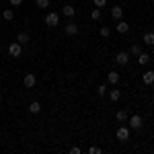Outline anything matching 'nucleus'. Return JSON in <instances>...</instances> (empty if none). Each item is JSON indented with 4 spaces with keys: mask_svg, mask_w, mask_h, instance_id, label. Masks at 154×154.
<instances>
[{
    "mask_svg": "<svg viewBox=\"0 0 154 154\" xmlns=\"http://www.w3.org/2000/svg\"><path fill=\"white\" fill-rule=\"evenodd\" d=\"M64 31H66V35L74 37L76 33H78V25H76V23H68V25H66V29H64Z\"/></svg>",
    "mask_w": 154,
    "mask_h": 154,
    "instance_id": "7",
    "label": "nucleus"
},
{
    "mask_svg": "<svg viewBox=\"0 0 154 154\" xmlns=\"http://www.w3.org/2000/svg\"><path fill=\"white\" fill-rule=\"evenodd\" d=\"M128 117H130L128 111H117V113H115V119H117V121H128Z\"/></svg>",
    "mask_w": 154,
    "mask_h": 154,
    "instance_id": "18",
    "label": "nucleus"
},
{
    "mask_svg": "<svg viewBox=\"0 0 154 154\" xmlns=\"http://www.w3.org/2000/svg\"><path fill=\"white\" fill-rule=\"evenodd\" d=\"M97 93H99V97L107 95V84H99V88H97Z\"/></svg>",
    "mask_w": 154,
    "mask_h": 154,
    "instance_id": "22",
    "label": "nucleus"
},
{
    "mask_svg": "<svg viewBox=\"0 0 154 154\" xmlns=\"http://www.w3.org/2000/svg\"><path fill=\"white\" fill-rule=\"evenodd\" d=\"M93 2H95L97 8H101V6H105V4H107V0H93Z\"/></svg>",
    "mask_w": 154,
    "mask_h": 154,
    "instance_id": "25",
    "label": "nucleus"
},
{
    "mask_svg": "<svg viewBox=\"0 0 154 154\" xmlns=\"http://www.w3.org/2000/svg\"><path fill=\"white\" fill-rule=\"evenodd\" d=\"M35 4H37V8H41V11H45L49 6V0H35Z\"/></svg>",
    "mask_w": 154,
    "mask_h": 154,
    "instance_id": "20",
    "label": "nucleus"
},
{
    "mask_svg": "<svg viewBox=\"0 0 154 154\" xmlns=\"http://www.w3.org/2000/svg\"><path fill=\"white\" fill-rule=\"evenodd\" d=\"M140 54H142V48H140V45H131L130 56H140Z\"/></svg>",
    "mask_w": 154,
    "mask_h": 154,
    "instance_id": "21",
    "label": "nucleus"
},
{
    "mask_svg": "<svg viewBox=\"0 0 154 154\" xmlns=\"http://www.w3.org/2000/svg\"><path fill=\"white\" fill-rule=\"evenodd\" d=\"M8 54H11L12 58H19V56H23V45H21L19 41H12L11 45H8Z\"/></svg>",
    "mask_w": 154,
    "mask_h": 154,
    "instance_id": "1",
    "label": "nucleus"
},
{
    "mask_svg": "<svg viewBox=\"0 0 154 154\" xmlns=\"http://www.w3.org/2000/svg\"><path fill=\"white\" fill-rule=\"evenodd\" d=\"M29 39H31V37H29V33H25V31L17 35V41H19L21 45H27V43H29Z\"/></svg>",
    "mask_w": 154,
    "mask_h": 154,
    "instance_id": "12",
    "label": "nucleus"
},
{
    "mask_svg": "<svg viewBox=\"0 0 154 154\" xmlns=\"http://www.w3.org/2000/svg\"><path fill=\"white\" fill-rule=\"evenodd\" d=\"M80 152H82V150H80L78 146H72L70 148V154H80Z\"/></svg>",
    "mask_w": 154,
    "mask_h": 154,
    "instance_id": "27",
    "label": "nucleus"
},
{
    "mask_svg": "<svg viewBox=\"0 0 154 154\" xmlns=\"http://www.w3.org/2000/svg\"><path fill=\"white\" fill-rule=\"evenodd\" d=\"M128 121H130L131 130H140V128L144 125V119L140 117V115H131V117H128Z\"/></svg>",
    "mask_w": 154,
    "mask_h": 154,
    "instance_id": "4",
    "label": "nucleus"
},
{
    "mask_svg": "<svg viewBox=\"0 0 154 154\" xmlns=\"http://www.w3.org/2000/svg\"><path fill=\"white\" fill-rule=\"evenodd\" d=\"M88 152H91V154H101V148H97V146H91V148H88Z\"/></svg>",
    "mask_w": 154,
    "mask_h": 154,
    "instance_id": "26",
    "label": "nucleus"
},
{
    "mask_svg": "<svg viewBox=\"0 0 154 154\" xmlns=\"http://www.w3.org/2000/svg\"><path fill=\"white\" fill-rule=\"evenodd\" d=\"M138 62H140V64H142V66H146V64H150V56H148V54H140V56H138Z\"/></svg>",
    "mask_w": 154,
    "mask_h": 154,
    "instance_id": "16",
    "label": "nucleus"
},
{
    "mask_svg": "<svg viewBox=\"0 0 154 154\" xmlns=\"http://www.w3.org/2000/svg\"><path fill=\"white\" fill-rule=\"evenodd\" d=\"M91 19H95V21H99V19H101V8H95V11L91 12Z\"/></svg>",
    "mask_w": 154,
    "mask_h": 154,
    "instance_id": "23",
    "label": "nucleus"
},
{
    "mask_svg": "<svg viewBox=\"0 0 154 154\" xmlns=\"http://www.w3.org/2000/svg\"><path fill=\"white\" fill-rule=\"evenodd\" d=\"M45 23H48L49 27H58L60 25V14L54 12V11H49L48 14H45Z\"/></svg>",
    "mask_w": 154,
    "mask_h": 154,
    "instance_id": "2",
    "label": "nucleus"
},
{
    "mask_svg": "<svg viewBox=\"0 0 154 154\" xmlns=\"http://www.w3.org/2000/svg\"><path fill=\"white\" fill-rule=\"evenodd\" d=\"M115 29H117V33H128V31H130V25H128V23H123V21H117Z\"/></svg>",
    "mask_w": 154,
    "mask_h": 154,
    "instance_id": "11",
    "label": "nucleus"
},
{
    "mask_svg": "<svg viewBox=\"0 0 154 154\" xmlns=\"http://www.w3.org/2000/svg\"><path fill=\"white\" fill-rule=\"evenodd\" d=\"M107 80L111 84H117L119 82V72H109V74H107Z\"/></svg>",
    "mask_w": 154,
    "mask_h": 154,
    "instance_id": "13",
    "label": "nucleus"
},
{
    "mask_svg": "<svg viewBox=\"0 0 154 154\" xmlns=\"http://www.w3.org/2000/svg\"><path fill=\"white\" fill-rule=\"evenodd\" d=\"M109 99H111V101H113V103H117L119 99H121V93H119L117 88H113V91H111V93H109Z\"/></svg>",
    "mask_w": 154,
    "mask_h": 154,
    "instance_id": "15",
    "label": "nucleus"
},
{
    "mask_svg": "<svg viewBox=\"0 0 154 154\" xmlns=\"http://www.w3.org/2000/svg\"><path fill=\"white\" fill-rule=\"evenodd\" d=\"M128 62H130V51H119L115 56V64L117 66H128Z\"/></svg>",
    "mask_w": 154,
    "mask_h": 154,
    "instance_id": "3",
    "label": "nucleus"
},
{
    "mask_svg": "<svg viewBox=\"0 0 154 154\" xmlns=\"http://www.w3.org/2000/svg\"><path fill=\"white\" fill-rule=\"evenodd\" d=\"M37 82V78H35V74L33 72H29V74H25V78H23V84H25V88H33Z\"/></svg>",
    "mask_w": 154,
    "mask_h": 154,
    "instance_id": "5",
    "label": "nucleus"
},
{
    "mask_svg": "<svg viewBox=\"0 0 154 154\" xmlns=\"http://www.w3.org/2000/svg\"><path fill=\"white\" fill-rule=\"evenodd\" d=\"M115 136H117V140H119V142H125V140L130 138V130H128V128H119Z\"/></svg>",
    "mask_w": 154,
    "mask_h": 154,
    "instance_id": "6",
    "label": "nucleus"
},
{
    "mask_svg": "<svg viewBox=\"0 0 154 154\" xmlns=\"http://www.w3.org/2000/svg\"><path fill=\"white\" fill-rule=\"evenodd\" d=\"M0 101H2V93H0Z\"/></svg>",
    "mask_w": 154,
    "mask_h": 154,
    "instance_id": "29",
    "label": "nucleus"
},
{
    "mask_svg": "<svg viewBox=\"0 0 154 154\" xmlns=\"http://www.w3.org/2000/svg\"><path fill=\"white\" fill-rule=\"evenodd\" d=\"M2 19H4V21H12V19H14V12H12V8H6V11L2 12Z\"/></svg>",
    "mask_w": 154,
    "mask_h": 154,
    "instance_id": "17",
    "label": "nucleus"
},
{
    "mask_svg": "<svg viewBox=\"0 0 154 154\" xmlns=\"http://www.w3.org/2000/svg\"><path fill=\"white\" fill-rule=\"evenodd\" d=\"M41 111V105L37 103V101H33L31 105H29V113H39Z\"/></svg>",
    "mask_w": 154,
    "mask_h": 154,
    "instance_id": "19",
    "label": "nucleus"
},
{
    "mask_svg": "<svg viewBox=\"0 0 154 154\" xmlns=\"http://www.w3.org/2000/svg\"><path fill=\"white\" fill-rule=\"evenodd\" d=\"M111 17H113V21H121L123 8H121V6H113V8H111Z\"/></svg>",
    "mask_w": 154,
    "mask_h": 154,
    "instance_id": "9",
    "label": "nucleus"
},
{
    "mask_svg": "<svg viewBox=\"0 0 154 154\" xmlns=\"http://www.w3.org/2000/svg\"><path fill=\"white\" fill-rule=\"evenodd\" d=\"M144 43H146V45H154V33L152 31L144 33Z\"/></svg>",
    "mask_w": 154,
    "mask_h": 154,
    "instance_id": "14",
    "label": "nucleus"
},
{
    "mask_svg": "<svg viewBox=\"0 0 154 154\" xmlns=\"http://www.w3.org/2000/svg\"><path fill=\"white\" fill-rule=\"evenodd\" d=\"M109 33H111V31H109L107 27H101V29H99V35L101 37H109Z\"/></svg>",
    "mask_w": 154,
    "mask_h": 154,
    "instance_id": "24",
    "label": "nucleus"
},
{
    "mask_svg": "<svg viewBox=\"0 0 154 154\" xmlns=\"http://www.w3.org/2000/svg\"><path fill=\"white\" fill-rule=\"evenodd\" d=\"M62 14H64V17H68V19H72V17L76 14V8L70 6V4H66V6H62Z\"/></svg>",
    "mask_w": 154,
    "mask_h": 154,
    "instance_id": "8",
    "label": "nucleus"
},
{
    "mask_svg": "<svg viewBox=\"0 0 154 154\" xmlns=\"http://www.w3.org/2000/svg\"><path fill=\"white\" fill-rule=\"evenodd\" d=\"M142 80H144V84H148V86H150V84H154V72H144L142 74Z\"/></svg>",
    "mask_w": 154,
    "mask_h": 154,
    "instance_id": "10",
    "label": "nucleus"
},
{
    "mask_svg": "<svg viewBox=\"0 0 154 154\" xmlns=\"http://www.w3.org/2000/svg\"><path fill=\"white\" fill-rule=\"evenodd\" d=\"M11 2V6H21L23 4V0H8Z\"/></svg>",
    "mask_w": 154,
    "mask_h": 154,
    "instance_id": "28",
    "label": "nucleus"
}]
</instances>
